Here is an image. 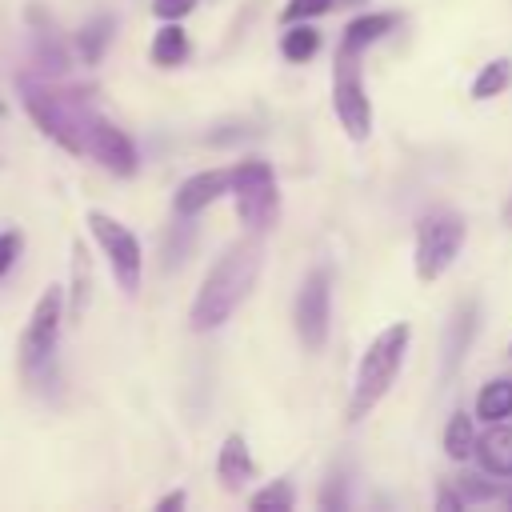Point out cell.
Wrapping results in <instances>:
<instances>
[{"instance_id":"obj_1","label":"cell","mask_w":512,"mask_h":512,"mask_svg":"<svg viewBox=\"0 0 512 512\" xmlns=\"http://www.w3.org/2000/svg\"><path fill=\"white\" fill-rule=\"evenodd\" d=\"M260 264H264L260 236L248 232V240L228 244L224 256L204 272V280H200V288H196V300H192V312H188L192 332H212V328H220V324L244 304V296L252 292V284H256V276H260Z\"/></svg>"},{"instance_id":"obj_2","label":"cell","mask_w":512,"mask_h":512,"mask_svg":"<svg viewBox=\"0 0 512 512\" xmlns=\"http://www.w3.org/2000/svg\"><path fill=\"white\" fill-rule=\"evenodd\" d=\"M68 308H64V288L48 284L36 304L32 316L20 332V376L32 392H48L56 384V348H60V324H64Z\"/></svg>"},{"instance_id":"obj_3","label":"cell","mask_w":512,"mask_h":512,"mask_svg":"<svg viewBox=\"0 0 512 512\" xmlns=\"http://www.w3.org/2000/svg\"><path fill=\"white\" fill-rule=\"evenodd\" d=\"M16 88H20L24 112L36 120V128L48 140H56L64 152L84 156V128H88L92 108L76 92H60V88H52L48 80H36V76H20Z\"/></svg>"},{"instance_id":"obj_4","label":"cell","mask_w":512,"mask_h":512,"mask_svg":"<svg viewBox=\"0 0 512 512\" xmlns=\"http://www.w3.org/2000/svg\"><path fill=\"white\" fill-rule=\"evenodd\" d=\"M408 340H412V328L404 320L388 324L384 332H376V340L364 348L360 364H356V380H352V396H348V420H364L392 388L400 364H404V352H408Z\"/></svg>"},{"instance_id":"obj_5","label":"cell","mask_w":512,"mask_h":512,"mask_svg":"<svg viewBox=\"0 0 512 512\" xmlns=\"http://www.w3.org/2000/svg\"><path fill=\"white\" fill-rule=\"evenodd\" d=\"M232 204H236V216L240 224L252 232V236H264L268 228H276V216H280V188H276V176H272V164L268 160H240L232 164Z\"/></svg>"},{"instance_id":"obj_6","label":"cell","mask_w":512,"mask_h":512,"mask_svg":"<svg viewBox=\"0 0 512 512\" xmlns=\"http://www.w3.org/2000/svg\"><path fill=\"white\" fill-rule=\"evenodd\" d=\"M464 236H468V224H464L460 212H452V208L424 212L416 220V256H412L416 260V280H424V284L440 280L452 268V260L460 256Z\"/></svg>"},{"instance_id":"obj_7","label":"cell","mask_w":512,"mask_h":512,"mask_svg":"<svg viewBox=\"0 0 512 512\" xmlns=\"http://www.w3.org/2000/svg\"><path fill=\"white\" fill-rule=\"evenodd\" d=\"M84 220H88V232L96 236L100 252L108 256V268H112L116 284H120L128 296H136V292H140V272H144L140 240L128 232V224H120L116 216H108V212H100V208H92Z\"/></svg>"},{"instance_id":"obj_8","label":"cell","mask_w":512,"mask_h":512,"mask_svg":"<svg viewBox=\"0 0 512 512\" xmlns=\"http://www.w3.org/2000/svg\"><path fill=\"white\" fill-rule=\"evenodd\" d=\"M360 52H340L336 48V68H332V108L348 140H368L372 136V104L360 80Z\"/></svg>"},{"instance_id":"obj_9","label":"cell","mask_w":512,"mask_h":512,"mask_svg":"<svg viewBox=\"0 0 512 512\" xmlns=\"http://www.w3.org/2000/svg\"><path fill=\"white\" fill-rule=\"evenodd\" d=\"M292 320H296V336L308 352H320L328 340V324H332V268L316 264L292 304Z\"/></svg>"},{"instance_id":"obj_10","label":"cell","mask_w":512,"mask_h":512,"mask_svg":"<svg viewBox=\"0 0 512 512\" xmlns=\"http://www.w3.org/2000/svg\"><path fill=\"white\" fill-rule=\"evenodd\" d=\"M84 156H92L100 168H108L112 176H132L140 156H136V144L124 136V128H116L112 120H104L96 108L88 116V128H84Z\"/></svg>"},{"instance_id":"obj_11","label":"cell","mask_w":512,"mask_h":512,"mask_svg":"<svg viewBox=\"0 0 512 512\" xmlns=\"http://www.w3.org/2000/svg\"><path fill=\"white\" fill-rule=\"evenodd\" d=\"M476 328H480V304L468 296V300H456L448 324H444V364H440V380H452L456 368L464 364L472 340H476Z\"/></svg>"},{"instance_id":"obj_12","label":"cell","mask_w":512,"mask_h":512,"mask_svg":"<svg viewBox=\"0 0 512 512\" xmlns=\"http://www.w3.org/2000/svg\"><path fill=\"white\" fill-rule=\"evenodd\" d=\"M228 188H232V168H208V172H196V176H188V180L176 188L172 208H176V216L188 220V216L204 212L212 200H220Z\"/></svg>"},{"instance_id":"obj_13","label":"cell","mask_w":512,"mask_h":512,"mask_svg":"<svg viewBox=\"0 0 512 512\" xmlns=\"http://www.w3.org/2000/svg\"><path fill=\"white\" fill-rule=\"evenodd\" d=\"M472 456L480 460V468L488 476H512V428L504 420L488 424L480 436H476V448Z\"/></svg>"},{"instance_id":"obj_14","label":"cell","mask_w":512,"mask_h":512,"mask_svg":"<svg viewBox=\"0 0 512 512\" xmlns=\"http://www.w3.org/2000/svg\"><path fill=\"white\" fill-rule=\"evenodd\" d=\"M252 472H256L252 452H248L244 436H240V432H232V436L220 444V456H216V476H220L224 492H240V488L252 480Z\"/></svg>"},{"instance_id":"obj_15","label":"cell","mask_w":512,"mask_h":512,"mask_svg":"<svg viewBox=\"0 0 512 512\" xmlns=\"http://www.w3.org/2000/svg\"><path fill=\"white\" fill-rule=\"evenodd\" d=\"M396 24H400L396 12H364V16L348 20V28H344V36H340V52H364L368 44L384 40Z\"/></svg>"},{"instance_id":"obj_16","label":"cell","mask_w":512,"mask_h":512,"mask_svg":"<svg viewBox=\"0 0 512 512\" xmlns=\"http://www.w3.org/2000/svg\"><path fill=\"white\" fill-rule=\"evenodd\" d=\"M88 300H92V264H88V248L80 240H72V292L64 300L68 308V320H84L88 312Z\"/></svg>"},{"instance_id":"obj_17","label":"cell","mask_w":512,"mask_h":512,"mask_svg":"<svg viewBox=\"0 0 512 512\" xmlns=\"http://www.w3.org/2000/svg\"><path fill=\"white\" fill-rule=\"evenodd\" d=\"M188 52H192V44H188V32L180 28V20H164V28L152 36V48H148L156 68H176L188 60Z\"/></svg>"},{"instance_id":"obj_18","label":"cell","mask_w":512,"mask_h":512,"mask_svg":"<svg viewBox=\"0 0 512 512\" xmlns=\"http://www.w3.org/2000/svg\"><path fill=\"white\" fill-rule=\"evenodd\" d=\"M28 16L40 24V8H28ZM32 60H36L44 72H52V76L68 72V52L60 48V40H56L52 24H40V28L32 32Z\"/></svg>"},{"instance_id":"obj_19","label":"cell","mask_w":512,"mask_h":512,"mask_svg":"<svg viewBox=\"0 0 512 512\" xmlns=\"http://www.w3.org/2000/svg\"><path fill=\"white\" fill-rule=\"evenodd\" d=\"M112 32H116V20L112 16H92L80 32H76V52L84 64H100L104 60V48L112 44Z\"/></svg>"},{"instance_id":"obj_20","label":"cell","mask_w":512,"mask_h":512,"mask_svg":"<svg viewBox=\"0 0 512 512\" xmlns=\"http://www.w3.org/2000/svg\"><path fill=\"white\" fill-rule=\"evenodd\" d=\"M512 416V380H488L476 396V420H508Z\"/></svg>"},{"instance_id":"obj_21","label":"cell","mask_w":512,"mask_h":512,"mask_svg":"<svg viewBox=\"0 0 512 512\" xmlns=\"http://www.w3.org/2000/svg\"><path fill=\"white\" fill-rule=\"evenodd\" d=\"M280 52H284L288 64H304V60H312L320 52V32L308 20H296V24H288V32L280 40Z\"/></svg>"},{"instance_id":"obj_22","label":"cell","mask_w":512,"mask_h":512,"mask_svg":"<svg viewBox=\"0 0 512 512\" xmlns=\"http://www.w3.org/2000/svg\"><path fill=\"white\" fill-rule=\"evenodd\" d=\"M476 448V428H472V416L468 412H452L448 428H444V452L448 460H468Z\"/></svg>"},{"instance_id":"obj_23","label":"cell","mask_w":512,"mask_h":512,"mask_svg":"<svg viewBox=\"0 0 512 512\" xmlns=\"http://www.w3.org/2000/svg\"><path fill=\"white\" fill-rule=\"evenodd\" d=\"M512 84V60H488L484 68H480V76L472 80V100H492V96H500L504 88Z\"/></svg>"},{"instance_id":"obj_24","label":"cell","mask_w":512,"mask_h":512,"mask_svg":"<svg viewBox=\"0 0 512 512\" xmlns=\"http://www.w3.org/2000/svg\"><path fill=\"white\" fill-rule=\"evenodd\" d=\"M292 504H296V492H292L288 480H272L268 488H260V492L248 496V508L252 512H288Z\"/></svg>"},{"instance_id":"obj_25","label":"cell","mask_w":512,"mask_h":512,"mask_svg":"<svg viewBox=\"0 0 512 512\" xmlns=\"http://www.w3.org/2000/svg\"><path fill=\"white\" fill-rule=\"evenodd\" d=\"M336 0H288L284 4V24H296V20H312V16H324L332 12Z\"/></svg>"},{"instance_id":"obj_26","label":"cell","mask_w":512,"mask_h":512,"mask_svg":"<svg viewBox=\"0 0 512 512\" xmlns=\"http://www.w3.org/2000/svg\"><path fill=\"white\" fill-rule=\"evenodd\" d=\"M20 248H24V236L16 228H0V276L20 260Z\"/></svg>"},{"instance_id":"obj_27","label":"cell","mask_w":512,"mask_h":512,"mask_svg":"<svg viewBox=\"0 0 512 512\" xmlns=\"http://www.w3.org/2000/svg\"><path fill=\"white\" fill-rule=\"evenodd\" d=\"M320 508H348V496H344V472H332L328 476V484H324V492H320Z\"/></svg>"},{"instance_id":"obj_28","label":"cell","mask_w":512,"mask_h":512,"mask_svg":"<svg viewBox=\"0 0 512 512\" xmlns=\"http://www.w3.org/2000/svg\"><path fill=\"white\" fill-rule=\"evenodd\" d=\"M460 496L464 500H496L500 496V484H484L480 476H464L460 480Z\"/></svg>"},{"instance_id":"obj_29","label":"cell","mask_w":512,"mask_h":512,"mask_svg":"<svg viewBox=\"0 0 512 512\" xmlns=\"http://www.w3.org/2000/svg\"><path fill=\"white\" fill-rule=\"evenodd\" d=\"M196 8V0H152V12L160 20H184Z\"/></svg>"},{"instance_id":"obj_30","label":"cell","mask_w":512,"mask_h":512,"mask_svg":"<svg viewBox=\"0 0 512 512\" xmlns=\"http://www.w3.org/2000/svg\"><path fill=\"white\" fill-rule=\"evenodd\" d=\"M184 500H188V496H184V492L176 488V492H168V496H160V500H156V508H160V512H172V508H184Z\"/></svg>"},{"instance_id":"obj_31","label":"cell","mask_w":512,"mask_h":512,"mask_svg":"<svg viewBox=\"0 0 512 512\" xmlns=\"http://www.w3.org/2000/svg\"><path fill=\"white\" fill-rule=\"evenodd\" d=\"M440 508H464V496H452V492H440V500H436Z\"/></svg>"},{"instance_id":"obj_32","label":"cell","mask_w":512,"mask_h":512,"mask_svg":"<svg viewBox=\"0 0 512 512\" xmlns=\"http://www.w3.org/2000/svg\"><path fill=\"white\" fill-rule=\"evenodd\" d=\"M504 224H508V228H512V200H508V204H504Z\"/></svg>"},{"instance_id":"obj_33","label":"cell","mask_w":512,"mask_h":512,"mask_svg":"<svg viewBox=\"0 0 512 512\" xmlns=\"http://www.w3.org/2000/svg\"><path fill=\"white\" fill-rule=\"evenodd\" d=\"M340 4H356V0H336V8H340Z\"/></svg>"},{"instance_id":"obj_34","label":"cell","mask_w":512,"mask_h":512,"mask_svg":"<svg viewBox=\"0 0 512 512\" xmlns=\"http://www.w3.org/2000/svg\"><path fill=\"white\" fill-rule=\"evenodd\" d=\"M508 504H512V492H508Z\"/></svg>"},{"instance_id":"obj_35","label":"cell","mask_w":512,"mask_h":512,"mask_svg":"<svg viewBox=\"0 0 512 512\" xmlns=\"http://www.w3.org/2000/svg\"><path fill=\"white\" fill-rule=\"evenodd\" d=\"M0 116H4V104H0Z\"/></svg>"}]
</instances>
